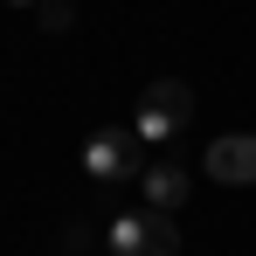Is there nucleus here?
Returning <instances> with one entry per match:
<instances>
[{"label": "nucleus", "mask_w": 256, "mask_h": 256, "mask_svg": "<svg viewBox=\"0 0 256 256\" xmlns=\"http://www.w3.org/2000/svg\"><path fill=\"white\" fill-rule=\"evenodd\" d=\"M138 187H146V208H187V194H194V180H187V166H173V160H146V173H138Z\"/></svg>", "instance_id": "39448f33"}, {"label": "nucleus", "mask_w": 256, "mask_h": 256, "mask_svg": "<svg viewBox=\"0 0 256 256\" xmlns=\"http://www.w3.org/2000/svg\"><path fill=\"white\" fill-rule=\"evenodd\" d=\"M104 242H111V256H180V228L166 208H125L111 214Z\"/></svg>", "instance_id": "f03ea898"}, {"label": "nucleus", "mask_w": 256, "mask_h": 256, "mask_svg": "<svg viewBox=\"0 0 256 256\" xmlns=\"http://www.w3.org/2000/svg\"><path fill=\"white\" fill-rule=\"evenodd\" d=\"M201 166L222 187H256V132H222L208 152H201Z\"/></svg>", "instance_id": "20e7f679"}, {"label": "nucleus", "mask_w": 256, "mask_h": 256, "mask_svg": "<svg viewBox=\"0 0 256 256\" xmlns=\"http://www.w3.org/2000/svg\"><path fill=\"white\" fill-rule=\"evenodd\" d=\"M7 7H42V0H7Z\"/></svg>", "instance_id": "0eeeda50"}, {"label": "nucleus", "mask_w": 256, "mask_h": 256, "mask_svg": "<svg viewBox=\"0 0 256 256\" xmlns=\"http://www.w3.org/2000/svg\"><path fill=\"white\" fill-rule=\"evenodd\" d=\"M138 132L132 125H104V132H90V146H84V173L90 180H138L146 173V160H138Z\"/></svg>", "instance_id": "7ed1b4c3"}, {"label": "nucleus", "mask_w": 256, "mask_h": 256, "mask_svg": "<svg viewBox=\"0 0 256 256\" xmlns=\"http://www.w3.org/2000/svg\"><path fill=\"white\" fill-rule=\"evenodd\" d=\"M35 21H42L48 35H62V28L76 21V7H70V0H42V7H35Z\"/></svg>", "instance_id": "423d86ee"}, {"label": "nucleus", "mask_w": 256, "mask_h": 256, "mask_svg": "<svg viewBox=\"0 0 256 256\" xmlns=\"http://www.w3.org/2000/svg\"><path fill=\"white\" fill-rule=\"evenodd\" d=\"M194 125V90L180 84V76H160V84L138 90V104H132V132L146 138V146H166L180 132Z\"/></svg>", "instance_id": "f257e3e1"}]
</instances>
